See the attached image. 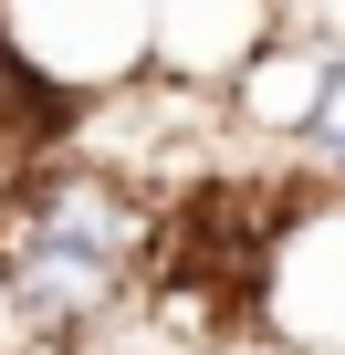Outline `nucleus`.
I'll list each match as a JSON object with an SVG mask.
<instances>
[{
	"mask_svg": "<svg viewBox=\"0 0 345 355\" xmlns=\"http://www.w3.org/2000/svg\"><path fill=\"white\" fill-rule=\"evenodd\" d=\"M0 282H11V303H22V324L42 345V334H84L94 313H115L126 261H94V251L42 241V230H0Z\"/></svg>",
	"mask_w": 345,
	"mask_h": 355,
	"instance_id": "f03ea898",
	"label": "nucleus"
},
{
	"mask_svg": "<svg viewBox=\"0 0 345 355\" xmlns=\"http://www.w3.org/2000/svg\"><path fill=\"white\" fill-rule=\"evenodd\" d=\"M314 146L345 167V63H335V94H324V125H314Z\"/></svg>",
	"mask_w": 345,
	"mask_h": 355,
	"instance_id": "0eeeda50",
	"label": "nucleus"
},
{
	"mask_svg": "<svg viewBox=\"0 0 345 355\" xmlns=\"http://www.w3.org/2000/svg\"><path fill=\"white\" fill-rule=\"evenodd\" d=\"M283 42V0H157V63L178 84H241Z\"/></svg>",
	"mask_w": 345,
	"mask_h": 355,
	"instance_id": "20e7f679",
	"label": "nucleus"
},
{
	"mask_svg": "<svg viewBox=\"0 0 345 355\" xmlns=\"http://www.w3.org/2000/svg\"><path fill=\"white\" fill-rule=\"evenodd\" d=\"M335 42H303V32H283L241 84H230V105H241V125H262V136H314L324 125V94H335Z\"/></svg>",
	"mask_w": 345,
	"mask_h": 355,
	"instance_id": "423d86ee",
	"label": "nucleus"
},
{
	"mask_svg": "<svg viewBox=\"0 0 345 355\" xmlns=\"http://www.w3.org/2000/svg\"><path fill=\"white\" fill-rule=\"evenodd\" d=\"M0 42L53 94H105L157 63V0H0Z\"/></svg>",
	"mask_w": 345,
	"mask_h": 355,
	"instance_id": "f257e3e1",
	"label": "nucleus"
},
{
	"mask_svg": "<svg viewBox=\"0 0 345 355\" xmlns=\"http://www.w3.org/2000/svg\"><path fill=\"white\" fill-rule=\"evenodd\" d=\"M11 230L74 241V251H94V261H136V251H146V199L126 189L115 167H53V178H32V189H22Z\"/></svg>",
	"mask_w": 345,
	"mask_h": 355,
	"instance_id": "7ed1b4c3",
	"label": "nucleus"
},
{
	"mask_svg": "<svg viewBox=\"0 0 345 355\" xmlns=\"http://www.w3.org/2000/svg\"><path fill=\"white\" fill-rule=\"evenodd\" d=\"M335 178H345V167H335Z\"/></svg>",
	"mask_w": 345,
	"mask_h": 355,
	"instance_id": "1a4fd4ad",
	"label": "nucleus"
},
{
	"mask_svg": "<svg viewBox=\"0 0 345 355\" xmlns=\"http://www.w3.org/2000/svg\"><path fill=\"white\" fill-rule=\"evenodd\" d=\"M32 345V324H22V303H11V282H0V355H22Z\"/></svg>",
	"mask_w": 345,
	"mask_h": 355,
	"instance_id": "6e6552de",
	"label": "nucleus"
},
{
	"mask_svg": "<svg viewBox=\"0 0 345 355\" xmlns=\"http://www.w3.org/2000/svg\"><path fill=\"white\" fill-rule=\"evenodd\" d=\"M272 324L293 345L345 355V209H324V220H303L283 241V261H272Z\"/></svg>",
	"mask_w": 345,
	"mask_h": 355,
	"instance_id": "39448f33",
	"label": "nucleus"
}]
</instances>
